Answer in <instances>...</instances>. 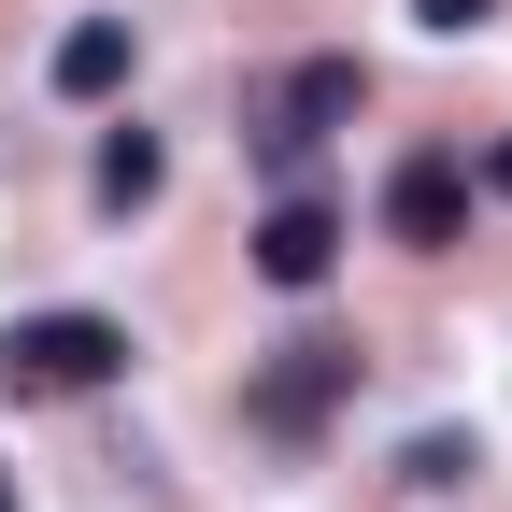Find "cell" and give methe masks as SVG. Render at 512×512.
Returning <instances> with one entry per match:
<instances>
[{
    "label": "cell",
    "instance_id": "obj_7",
    "mask_svg": "<svg viewBox=\"0 0 512 512\" xmlns=\"http://www.w3.org/2000/svg\"><path fill=\"white\" fill-rule=\"evenodd\" d=\"M157 185H171V157H157V128H114V143H100V214H143Z\"/></svg>",
    "mask_w": 512,
    "mask_h": 512
},
{
    "label": "cell",
    "instance_id": "obj_1",
    "mask_svg": "<svg viewBox=\"0 0 512 512\" xmlns=\"http://www.w3.org/2000/svg\"><path fill=\"white\" fill-rule=\"evenodd\" d=\"M370 114V72H356V57H299V72L271 86V114H256V171H313V143H328V128H356Z\"/></svg>",
    "mask_w": 512,
    "mask_h": 512
},
{
    "label": "cell",
    "instance_id": "obj_6",
    "mask_svg": "<svg viewBox=\"0 0 512 512\" xmlns=\"http://www.w3.org/2000/svg\"><path fill=\"white\" fill-rule=\"evenodd\" d=\"M43 72H57V100H114L128 86V15H72Z\"/></svg>",
    "mask_w": 512,
    "mask_h": 512
},
{
    "label": "cell",
    "instance_id": "obj_9",
    "mask_svg": "<svg viewBox=\"0 0 512 512\" xmlns=\"http://www.w3.org/2000/svg\"><path fill=\"white\" fill-rule=\"evenodd\" d=\"M484 185H498V200H512V143H498V157H484Z\"/></svg>",
    "mask_w": 512,
    "mask_h": 512
},
{
    "label": "cell",
    "instance_id": "obj_10",
    "mask_svg": "<svg viewBox=\"0 0 512 512\" xmlns=\"http://www.w3.org/2000/svg\"><path fill=\"white\" fill-rule=\"evenodd\" d=\"M0 512H15V470H0Z\"/></svg>",
    "mask_w": 512,
    "mask_h": 512
},
{
    "label": "cell",
    "instance_id": "obj_3",
    "mask_svg": "<svg viewBox=\"0 0 512 512\" xmlns=\"http://www.w3.org/2000/svg\"><path fill=\"white\" fill-rule=\"evenodd\" d=\"M342 399H356V356L342 342H271V370H256V427L271 441H313Z\"/></svg>",
    "mask_w": 512,
    "mask_h": 512
},
{
    "label": "cell",
    "instance_id": "obj_5",
    "mask_svg": "<svg viewBox=\"0 0 512 512\" xmlns=\"http://www.w3.org/2000/svg\"><path fill=\"white\" fill-rule=\"evenodd\" d=\"M384 242H413V256L470 242V171L456 157H399V171H384Z\"/></svg>",
    "mask_w": 512,
    "mask_h": 512
},
{
    "label": "cell",
    "instance_id": "obj_2",
    "mask_svg": "<svg viewBox=\"0 0 512 512\" xmlns=\"http://www.w3.org/2000/svg\"><path fill=\"white\" fill-rule=\"evenodd\" d=\"M0 370L43 384V399H72V384H114L128 370V328H114V313H29V328L0 342Z\"/></svg>",
    "mask_w": 512,
    "mask_h": 512
},
{
    "label": "cell",
    "instance_id": "obj_8",
    "mask_svg": "<svg viewBox=\"0 0 512 512\" xmlns=\"http://www.w3.org/2000/svg\"><path fill=\"white\" fill-rule=\"evenodd\" d=\"M413 15H427V29H484L498 0H413Z\"/></svg>",
    "mask_w": 512,
    "mask_h": 512
},
{
    "label": "cell",
    "instance_id": "obj_4",
    "mask_svg": "<svg viewBox=\"0 0 512 512\" xmlns=\"http://www.w3.org/2000/svg\"><path fill=\"white\" fill-rule=\"evenodd\" d=\"M328 271H342V214L313 200V185H285V200L256 214V285H285V299H313Z\"/></svg>",
    "mask_w": 512,
    "mask_h": 512
}]
</instances>
